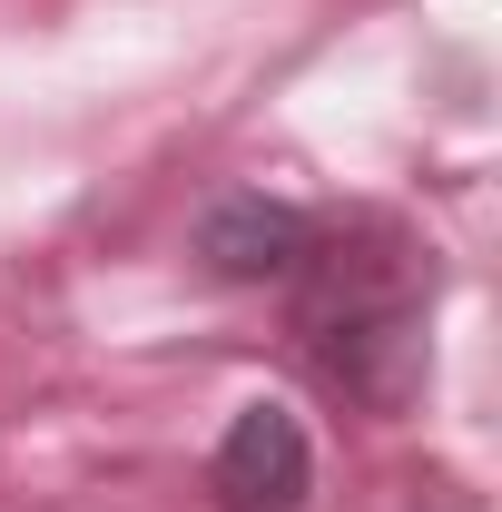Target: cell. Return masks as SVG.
I'll use <instances>...</instances> for the list:
<instances>
[{"instance_id":"obj_3","label":"cell","mask_w":502,"mask_h":512,"mask_svg":"<svg viewBox=\"0 0 502 512\" xmlns=\"http://www.w3.org/2000/svg\"><path fill=\"white\" fill-rule=\"evenodd\" d=\"M306 237H315V217L276 207V197H217V207L197 217V256H207L227 286L296 276V266H306Z\"/></svg>"},{"instance_id":"obj_2","label":"cell","mask_w":502,"mask_h":512,"mask_svg":"<svg viewBox=\"0 0 502 512\" xmlns=\"http://www.w3.org/2000/svg\"><path fill=\"white\" fill-rule=\"evenodd\" d=\"M207 483H217V512H306V493H315L306 424H296L286 404H247V414L227 424L217 463H207Z\"/></svg>"},{"instance_id":"obj_1","label":"cell","mask_w":502,"mask_h":512,"mask_svg":"<svg viewBox=\"0 0 502 512\" xmlns=\"http://www.w3.org/2000/svg\"><path fill=\"white\" fill-rule=\"evenodd\" d=\"M306 335L315 365L365 394V404H404L424 384V266L404 237L365 227L355 247L345 237H306Z\"/></svg>"}]
</instances>
